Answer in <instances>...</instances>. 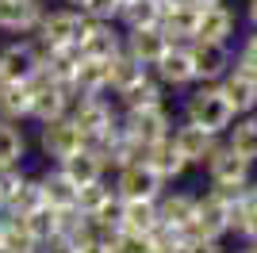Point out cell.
Wrapping results in <instances>:
<instances>
[{
	"label": "cell",
	"mask_w": 257,
	"mask_h": 253,
	"mask_svg": "<svg viewBox=\"0 0 257 253\" xmlns=\"http://www.w3.org/2000/svg\"><path fill=\"white\" fill-rule=\"evenodd\" d=\"M184 119L196 123V126H204V131H211V135H226L230 123L238 119V111H234V104L226 100V92L219 88V81H215V84H204V88H196V92L188 96Z\"/></svg>",
	"instance_id": "cell-1"
},
{
	"label": "cell",
	"mask_w": 257,
	"mask_h": 253,
	"mask_svg": "<svg viewBox=\"0 0 257 253\" xmlns=\"http://www.w3.org/2000/svg\"><path fill=\"white\" fill-rule=\"evenodd\" d=\"M27 88H31V119L35 123H50V119L69 115L73 88H69V84H58L46 69H39V73L27 81Z\"/></svg>",
	"instance_id": "cell-2"
},
{
	"label": "cell",
	"mask_w": 257,
	"mask_h": 253,
	"mask_svg": "<svg viewBox=\"0 0 257 253\" xmlns=\"http://www.w3.org/2000/svg\"><path fill=\"white\" fill-rule=\"evenodd\" d=\"M119 123H123V131H127V135L135 138V142H139L142 150L173 135V119H169V111H165V104L127 107V115L119 119Z\"/></svg>",
	"instance_id": "cell-3"
},
{
	"label": "cell",
	"mask_w": 257,
	"mask_h": 253,
	"mask_svg": "<svg viewBox=\"0 0 257 253\" xmlns=\"http://www.w3.org/2000/svg\"><path fill=\"white\" fill-rule=\"evenodd\" d=\"M249 169H253V161L234 154L230 146H215V154L207 158V177L215 188H230V192L249 188Z\"/></svg>",
	"instance_id": "cell-4"
},
{
	"label": "cell",
	"mask_w": 257,
	"mask_h": 253,
	"mask_svg": "<svg viewBox=\"0 0 257 253\" xmlns=\"http://www.w3.org/2000/svg\"><path fill=\"white\" fill-rule=\"evenodd\" d=\"M161 188H165V180L154 173V165L146 158L119 169V180H115L119 200H161Z\"/></svg>",
	"instance_id": "cell-5"
},
{
	"label": "cell",
	"mask_w": 257,
	"mask_h": 253,
	"mask_svg": "<svg viewBox=\"0 0 257 253\" xmlns=\"http://www.w3.org/2000/svg\"><path fill=\"white\" fill-rule=\"evenodd\" d=\"M88 27V16L77 8H65V12H43V23H39V42L43 46H73Z\"/></svg>",
	"instance_id": "cell-6"
},
{
	"label": "cell",
	"mask_w": 257,
	"mask_h": 253,
	"mask_svg": "<svg viewBox=\"0 0 257 253\" xmlns=\"http://www.w3.org/2000/svg\"><path fill=\"white\" fill-rule=\"evenodd\" d=\"M43 154L54 161H65L73 158L81 146H88L85 135H81V126L73 123V115H62V119H50V123H43Z\"/></svg>",
	"instance_id": "cell-7"
},
{
	"label": "cell",
	"mask_w": 257,
	"mask_h": 253,
	"mask_svg": "<svg viewBox=\"0 0 257 253\" xmlns=\"http://www.w3.org/2000/svg\"><path fill=\"white\" fill-rule=\"evenodd\" d=\"M73 123L81 126L85 142H96L100 135H107L115 126V111L104 96H77V107H73Z\"/></svg>",
	"instance_id": "cell-8"
},
{
	"label": "cell",
	"mask_w": 257,
	"mask_h": 253,
	"mask_svg": "<svg viewBox=\"0 0 257 253\" xmlns=\"http://www.w3.org/2000/svg\"><path fill=\"white\" fill-rule=\"evenodd\" d=\"M39 69H43V50H35L31 42H12L0 50V77L4 81L27 84Z\"/></svg>",
	"instance_id": "cell-9"
},
{
	"label": "cell",
	"mask_w": 257,
	"mask_h": 253,
	"mask_svg": "<svg viewBox=\"0 0 257 253\" xmlns=\"http://www.w3.org/2000/svg\"><path fill=\"white\" fill-rule=\"evenodd\" d=\"M219 88L226 92V100L234 104L238 115H249L257 107V73L253 69H246V65H230L223 77H219Z\"/></svg>",
	"instance_id": "cell-10"
},
{
	"label": "cell",
	"mask_w": 257,
	"mask_h": 253,
	"mask_svg": "<svg viewBox=\"0 0 257 253\" xmlns=\"http://www.w3.org/2000/svg\"><path fill=\"white\" fill-rule=\"evenodd\" d=\"M169 46H173V39L161 27H135V31H127V42H123V50L139 65H146V69H154Z\"/></svg>",
	"instance_id": "cell-11"
},
{
	"label": "cell",
	"mask_w": 257,
	"mask_h": 253,
	"mask_svg": "<svg viewBox=\"0 0 257 253\" xmlns=\"http://www.w3.org/2000/svg\"><path fill=\"white\" fill-rule=\"evenodd\" d=\"M192 65H196V81L204 84H215L219 77L230 69V50H226V42H200L192 39Z\"/></svg>",
	"instance_id": "cell-12"
},
{
	"label": "cell",
	"mask_w": 257,
	"mask_h": 253,
	"mask_svg": "<svg viewBox=\"0 0 257 253\" xmlns=\"http://www.w3.org/2000/svg\"><path fill=\"white\" fill-rule=\"evenodd\" d=\"M196 23H200V4H192V0H165V8H161V31L169 35L173 42L196 39Z\"/></svg>",
	"instance_id": "cell-13"
},
{
	"label": "cell",
	"mask_w": 257,
	"mask_h": 253,
	"mask_svg": "<svg viewBox=\"0 0 257 253\" xmlns=\"http://www.w3.org/2000/svg\"><path fill=\"white\" fill-rule=\"evenodd\" d=\"M173 142H177V150L184 154L188 165H207V158L219 146V135H211V131H204V126H196V123H184V126L173 131Z\"/></svg>",
	"instance_id": "cell-14"
},
{
	"label": "cell",
	"mask_w": 257,
	"mask_h": 253,
	"mask_svg": "<svg viewBox=\"0 0 257 253\" xmlns=\"http://www.w3.org/2000/svg\"><path fill=\"white\" fill-rule=\"evenodd\" d=\"M196 222V196H184V192H173L165 200H158V226L173 234L192 230Z\"/></svg>",
	"instance_id": "cell-15"
},
{
	"label": "cell",
	"mask_w": 257,
	"mask_h": 253,
	"mask_svg": "<svg viewBox=\"0 0 257 253\" xmlns=\"http://www.w3.org/2000/svg\"><path fill=\"white\" fill-rule=\"evenodd\" d=\"M39 23H43L39 0H0V31L27 35V31H39Z\"/></svg>",
	"instance_id": "cell-16"
},
{
	"label": "cell",
	"mask_w": 257,
	"mask_h": 253,
	"mask_svg": "<svg viewBox=\"0 0 257 253\" xmlns=\"http://www.w3.org/2000/svg\"><path fill=\"white\" fill-rule=\"evenodd\" d=\"M111 88V58H81L73 73V100L77 96H104Z\"/></svg>",
	"instance_id": "cell-17"
},
{
	"label": "cell",
	"mask_w": 257,
	"mask_h": 253,
	"mask_svg": "<svg viewBox=\"0 0 257 253\" xmlns=\"http://www.w3.org/2000/svg\"><path fill=\"white\" fill-rule=\"evenodd\" d=\"M161 77V84H173V88H184V84L196 81V65H192V50L181 46V42H173L169 50L161 54V62L154 65Z\"/></svg>",
	"instance_id": "cell-18"
},
{
	"label": "cell",
	"mask_w": 257,
	"mask_h": 253,
	"mask_svg": "<svg viewBox=\"0 0 257 253\" xmlns=\"http://www.w3.org/2000/svg\"><path fill=\"white\" fill-rule=\"evenodd\" d=\"M77 46H81V58H115L119 50H123V39L115 35V27L111 23H100V20H88L85 35L77 39Z\"/></svg>",
	"instance_id": "cell-19"
},
{
	"label": "cell",
	"mask_w": 257,
	"mask_h": 253,
	"mask_svg": "<svg viewBox=\"0 0 257 253\" xmlns=\"http://www.w3.org/2000/svg\"><path fill=\"white\" fill-rule=\"evenodd\" d=\"M58 169H62L65 177L73 180L77 188H85V184H92V180H104V169H107V161L100 158L92 146H81L73 154V158H65V161H58Z\"/></svg>",
	"instance_id": "cell-20"
},
{
	"label": "cell",
	"mask_w": 257,
	"mask_h": 253,
	"mask_svg": "<svg viewBox=\"0 0 257 253\" xmlns=\"http://www.w3.org/2000/svg\"><path fill=\"white\" fill-rule=\"evenodd\" d=\"M142 158L154 165V173H158L161 180H177L188 169V161H184V154L177 150V142H173V135L169 138H161V142H154V146H146V154Z\"/></svg>",
	"instance_id": "cell-21"
},
{
	"label": "cell",
	"mask_w": 257,
	"mask_h": 253,
	"mask_svg": "<svg viewBox=\"0 0 257 253\" xmlns=\"http://www.w3.org/2000/svg\"><path fill=\"white\" fill-rule=\"evenodd\" d=\"M81 65V46H43V69L54 77L58 84H69L73 88V73Z\"/></svg>",
	"instance_id": "cell-22"
},
{
	"label": "cell",
	"mask_w": 257,
	"mask_h": 253,
	"mask_svg": "<svg viewBox=\"0 0 257 253\" xmlns=\"http://www.w3.org/2000/svg\"><path fill=\"white\" fill-rule=\"evenodd\" d=\"M119 226L154 234L158 230V200H119Z\"/></svg>",
	"instance_id": "cell-23"
},
{
	"label": "cell",
	"mask_w": 257,
	"mask_h": 253,
	"mask_svg": "<svg viewBox=\"0 0 257 253\" xmlns=\"http://www.w3.org/2000/svg\"><path fill=\"white\" fill-rule=\"evenodd\" d=\"M234 31V16L223 4H204L200 8V23H196V39L200 42H226Z\"/></svg>",
	"instance_id": "cell-24"
},
{
	"label": "cell",
	"mask_w": 257,
	"mask_h": 253,
	"mask_svg": "<svg viewBox=\"0 0 257 253\" xmlns=\"http://www.w3.org/2000/svg\"><path fill=\"white\" fill-rule=\"evenodd\" d=\"M0 115L8 123L31 119V88L20 81H0Z\"/></svg>",
	"instance_id": "cell-25"
},
{
	"label": "cell",
	"mask_w": 257,
	"mask_h": 253,
	"mask_svg": "<svg viewBox=\"0 0 257 253\" xmlns=\"http://www.w3.org/2000/svg\"><path fill=\"white\" fill-rule=\"evenodd\" d=\"M119 104L123 107H146V104H161V84L154 81L150 73L135 77L131 84H123V88H115Z\"/></svg>",
	"instance_id": "cell-26"
},
{
	"label": "cell",
	"mask_w": 257,
	"mask_h": 253,
	"mask_svg": "<svg viewBox=\"0 0 257 253\" xmlns=\"http://www.w3.org/2000/svg\"><path fill=\"white\" fill-rule=\"evenodd\" d=\"M161 8H165V0H131L119 8V20L127 31L135 27H161Z\"/></svg>",
	"instance_id": "cell-27"
},
{
	"label": "cell",
	"mask_w": 257,
	"mask_h": 253,
	"mask_svg": "<svg viewBox=\"0 0 257 253\" xmlns=\"http://www.w3.org/2000/svg\"><path fill=\"white\" fill-rule=\"evenodd\" d=\"M43 203H46V200H43V184L23 177L20 184H16V192L4 200V215H16V219H23V215H31V211H35V207H43Z\"/></svg>",
	"instance_id": "cell-28"
},
{
	"label": "cell",
	"mask_w": 257,
	"mask_h": 253,
	"mask_svg": "<svg viewBox=\"0 0 257 253\" xmlns=\"http://www.w3.org/2000/svg\"><path fill=\"white\" fill-rule=\"evenodd\" d=\"M39 184H43V200L50 203V207H58V211H62V207H77V184L65 177L62 169L46 173Z\"/></svg>",
	"instance_id": "cell-29"
},
{
	"label": "cell",
	"mask_w": 257,
	"mask_h": 253,
	"mask_svg": "<svg viewBox=\"0 0 257 253\" xmlns=\"http://www.w3.org/2000/svg\"><path fill=\"white\" fill-rule=\"evenodd\" d=\"M39 238L31 234V226L16 215H4V253H39Z\"/></svg>",
	"instance_id": "cell-30"
},
{
	"label": "cell",
	"mask_w": 257,
	"mask_h": 253,
	"mask_svg": "<svg viewBox=\"0 0 257 253\" xmlns=\"http://www.w3.org/2000/svg\"><path fill=\"white\" fill-rule=\"evenodd\" d=\"M226 135H230V138H226V146L234 150V154L257 161V115H246V119H238V123H230Z\"/></svg>",
	"instance_id": "cell-31"
},
{
	"label": "cell",
	"mask_w": 257,
	"mask_h": 253,
	"mask_svg": "<svg viewBox=\"0 0 257 253\" xmlns=\"http://www.w3.org/2000/svg\"><path fill=\"white\" fill-rule=\"evenodd\" d=\"M23 154H27V142H23V131H16L12 123H0V169L20 165Z\"/></svg>",
	"instance_id": "cell-32"
},
{
	"label": "cell",
	"mask_w": 257,
	"mask_h": 253,
	"mask_svg": "<svg viewBox=\"0 0 257 253\" xmlns=\"http://www.w3.org/2000/svg\"><path fill=\"white\" fill-rule=\"evenodd\" d=\"M23 222H27V226H31V234L43 242V238H50V234H58V207L43 203V207H35L31 215H23Z\"/></svg>",
	"instance_id": "cell-33"
},
{
	"label": "cell",
	"mask_w": 257,
	"mask_h": 253,
	"mask_svg": "<svg viewBox=\"0 0 257 253\" xmlns=\"http://www.w3.org/2000/svg\"><path fill=\"white\" fill-rule=\"evenodd\" d=\"M142 73H146V65H139L127 50H119L115 58H111V88H123V84H131Z\"/></svg>",
	"instance_id": "cell-34"
},
{
	"label": "cell",
	"mask_w": 257,
	"mask_h": 253,
	"mask_svg": "<svg viewBox=\"0 0 257 253\" xmlns=\"http://www.w3.org/2000/svg\"><path fill=\"white\" fill-rule=\"evenodd\" d=\"M119 0H85L81 4V12H85L88 20H100V23H115L119 20Z\"/></svg>",
	"instance_id": "cell-35"
},
{
	"label": "cell",
	"mask_w": 257,
	"mask_h": 253,
	"mask_svg": "<svg viewBox=\"0 0 257 253\" xmlns=\"http://www.w3.org/2000/svg\"><path fill=\"white\" fill-rule=\"evenodd\" d=\"M181 242H184V253H223V245H219V238H207V234H181Z\"/></svg>",
	"instance_id": "cell-36"
},
{
	"label": "cell",
	"mask_w": 257,
	"mask_h": 253,
	"mask_svg": "<svg viewBox=\"0 0 257 253\" xmlns=\"http://www.w3.org/2000/svg\"><path fill=\"white\" fill-rule=\"evenodd\" d=\"M150 253H184V242H181V234H173V230H154V249Z\"/></svg>",
	"instance_id": "cell-37"
},
{
	"label": "cell",
	"mask_w": 257,
	"mask_h": 253,
	"mask_svg": "<svg viewBox=\"0 0 257 253\" xmlns=\"http://www.w3.org/2000/svg\"><path fill=\"white\" fill-rule=\"evenodd\" d=\"M39 253H77V242L65 238V234H50V238H43Z\"/></svg>",
	"instance_id": "cell-38"
},
{
	"label": "cell",
	"mask_w": 257,
	"mask_h": 253,
	"mask_svg": "<svg viewBox=\"0 0 257 253\" xmlns=\"http://www.w3.org/2000/svg\"><path fill=\"white\" fill-rule=\"evenodd\" d=\"M238 65H246V69H253V73H257V27H253V35L246 39L242 54H238Z\"/></svg>",
	"instance_id": "cell-39"
},
{
	"label": "cell",
	"mask_w": 257,
	"mask_h": 253,
	"mask_svg": "<svg viewBox=\"0 0 257 253\" xmlns=\"http://www.w3.org/2000/svg\"><path fill=\"white\" fill-rule=\"evenodd\" d=\"M77 253H111V245H107L100 234H92V238H85V242H77Z\"/></svg>",
	"instance_id": "cell-40"
},
{
	"label": "cell",
	"mask_w": 257,
	"mask_h": 253,
	"mask_svg": "<svg viewBox=\"0 0 257 253\" xmlns=\"http://www.w3.org/2000/svg\"><path fill=\"white\" fill-rule=\"evenodd\" d=\"M246 16H249V23L257 27V0H249V4H246Z\"/></svg>",
	"instance_id": "cell-41"
},
{
	"label": "cell",
	"mask_w": 257,
	"mask_h": 253,
	"mask_svg": "<svg viewBox=\"0 0 257 253\" xmlns=\"http://www.w3.org/2000/svg\"><path fill=\"white\" fill-rule=\"evenodd\" d=\"M0 253H4V215H0Z\"/></svg>",
	"instance_id": "cell-42"
},
{
	"label": "cell",
	"mask_w": 257,
	"mask_h": 253,
	"mask_svg": "<svg viewBox=\"0 0 257 253\" xmlns=\"http://www.w3.org/2000/svg\"><path fill=\"white\" fill-rule=\"evenodd\" d=\"M192 4H200V8H204V4H223V0H192Z\"/></svg>",
	"instance_id": "cell-43"
},
{
	"label": "cell",
	"mask_w": 257,
	"mask_h": 253,
	"mask_svg": "<svg viewBox=\"0 0 257 253\" xmlns=\"http://www.w3.org/2000/svg\"><path fill=\"white\" fill-rule=\"evenodd\" d=\"M246 192H249V200H253V203H257V184H253V188H246Z\"/></svg>",
	"instance_id": "cell-44"
},
{
	"label": "cell",
	"mask_w": 257,
	"mask_h": 253,
	"mask_svg": "<svg viewBox=\"0 0 257 253\" xmlns=\"http://www.w3.org/2000/svg\"><path fill=\"white\" fill-rule=\"evenodd\" d=\"M65 4H73V8H81V4H85V0H65Z\"/></svg>",
	"instance_id": "cell-45"
},
{
	"label": "cell",
	"mask_w": 257,
	"mask_h": 253,
	"mask_svg": "<svg viewBox=\"0 0 257 253\" xmlns=\"http://www.w3.org/2000/svg\"><path fill=\"white\" fill-rule=\"evenodd\" d=\"M119 4H131V0H119Z\"/></svg>",
	"instance_id": "cell-46"
},
{
	"label": "cell",
	"mask_w": 257,
	"mask_h": 253,
	"mask_svg": "<svg viewBox=\"0 0 257 253\" xmlns=\"http://www.w3.org/2000/svg\"><path fill=\"white\" fill-rule=\"evenodd\" d=\"M0 81H4V77H0Z\"/></svg>",
	"instance_id": "cell-47"
}]
</instances>
